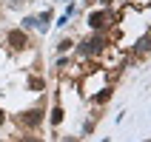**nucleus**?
Returning a JSON list of instances; mask_svg holds the SVG:
<instances>
[{
	"mask_svg": "<svg viewBox=\"0 0 151 142\" xmlns=\"http://www.w3.org/2000/svg\"><path fill=\"white\" fill-rule=\"evenodd\" d=\"M17 122L23 128H37L43 122V111H37V108H32V111H26V114H20L17 117Z\"/></svg>",
	"mask_w": 151,
	"mask_h": 142,
	"instance_id": "f257e3e1",
	"label": "nucleus"
},
{
	"mask_svg": "<svg viewBox=\"0 0 151 142\" xmlns=\"http://www.w3.org/2000/svg\"><path fill=\"white\" fill-rule=\"evenodd\" d=\"M9 46H12V49H26V46H29V37H26L20 29H12V31H9Z\"/></svg>",
	"mask_w": 151,
	"mask_h": 142,
	"instance_id": "f03ea898",
	"label": "nucleus"
},
{
	"mask_svg": "<svg viewBox=\"0 0 151 142\" xmlns=\"http://www.w3.org/2000/svg\"><path fill=\"white\" fill-rule=\"evenodd\" d=\"M106 20H109V14H106V11H94V14L88 17V23H91L94 29H103V26H106Z\"/></svg>",
	"mask_w": 151,
	"mask_h": 142,
	"instance_id": "7ed1b4c3",
	"label": "nucleus"
},
{
	"mask_svg": "<svg viewBox=\"0 0 151 142\" xmlns=\"http://www.w3.org/2000/svg\"><path fill=\"white\" fill-rule=\"evenodd\" d=\"M29 88L40 91V88H43V80H40V77H32V80H29Z\"/></svg>",
	"mask_w": 151,
	"mask_h": 142,
	"instance_id": "20e7f679",
	"label": "nucleus"
},
{
	"mask_svg": "<svg viewBox=\"0 0 151 142\" xmlns=\"http://www.w3.org/2000/svg\"><path fill=\"white\" fill-rule=\"evenodd\" d=\"M51 122H54V125H60V122H63V111H60V108L51 111Z\"/></svg>",
	"mask_w": 151,
	"mask_h": 142,
	"instance_id": "39448f33",
	"label": "nucleus"
},
{
	"mask_svg": "<svg viewBox=\"0 0 151 142\" xmlns=\"http://www.w3.org/2000/svg\"><path fill=\"white\" fill-rule=\"evenodd\" d=\"M111 97V88H103V94H97V102H106Z\"/></svg>",
	"mask_w": 151,
	"mask_h": 142,
	"instance_id": "423d86ee",
	"label": "nucleus"
},
{
	"mask_svg": "<svg viewBox=\"0 0 151 142\" xmlns=\"http://www.w3.org/2000/svg\"><path fill=\"white\" fill-rule=\"evenodd\" d=\"M23 142H43V139H37V136H23Z\"/></svg>",
	"mask_w": 151,
	"mask_h": 142,
	"instance_id": "0eeeda50",
	"label": "nucleus"
},
{
	"mask_svg": "<svg viewBox=\"0 0 151 142\" xmlns=\"http://www.w3.org/2000/svg\"><path fill=\"white\" fill-rule=\"evenodd\" d=\"M3 119H6V114H3V111H0V122H3Z\"/></svg>",
	"mask_w": 151,
	"mask_h": 142,
	"instance_id": "6e6552de",
	"label": "nucleus"
},
{
	"mask_svg": "<svg viewBox=\"0 0 151 142\" xmlns=\"http://www.w3.org/2000/svg\"><path fill=\"white\" fill-rule=\"evenodd\" d=\"M66 142H74V139H66Z\"/></svg>",
	"mask_w": 151,
	"mask_h": 142,
	"instance_id": "1a4fd4ad",
	"label": "nucleus"
}]
</instances>
